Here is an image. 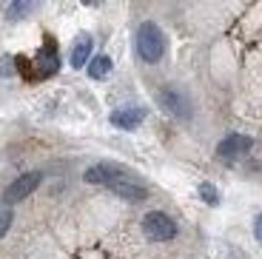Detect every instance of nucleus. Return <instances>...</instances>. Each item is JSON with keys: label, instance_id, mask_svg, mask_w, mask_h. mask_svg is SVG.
Here are the masks:
<instances>
[{"label": "nucleus", "instance_id": "nucleus-6", "mask_svg": "<svg viewBox=\"0 0 262 259\" xmlns=\"http://www.w3.org/2000/svg\"><path fill=\"white\" fill-rule=\"evenodd\" d=\"M160 105H163L168 114H174V117H191V103L180 94V91H174V89H163L160 91Z\"/></svg>", "mask_w": 262, "mask_h": 259}, {"label": "nucleus", "instance_id": "nucleus-12", "mask_svg": "<svg viewBox=\"0 0 262 259\" xmlns=\"http://www.w3.org/2000/svg\"><path fill=\"white\" fill-rule=\"evenodd\" d=\"M12 220H14V214H12V205H0V240L9 233V228H12Z\"/></svg>", "mask_w": 262, "mask_h": 259}, {"label": "nucleus", "instance_id": "nucleus-11", "mask_svg": "<svg viewBox=\"0 0 262 259\" xmlns=\"http://www.w3.org/2000/svg\"><path fill=\"white\" fill-rule=\"evenodd\" d=\"M108 72H112V60L105 57V54H100V57H94L92 63H89V74H92L94 80H105Z\"/></svg>", "mask_w": 262, "mask_h": 259}, {"label": "nucleus", "instance_id": "nucleus-10", "mask_svg": "<svg viewBox=\"0 0 262 259\" xmlns=\"http://www.w3.org/2000/svg\"><path fill=\"white\" fill-rule=\"evenodd\" d=\"M57 66H60V60H57V52H54V49H46V52L37 57L40 77H49V74H54V72H57Z\"/></svg>", "mask_w": 262, "mask_h": 259}, {"label": "nucleus", "instance_id": "nucleus-7", "mask_svg": "<svg viewBox=\"0 0 262 259\" xmlns=\"http://www.w3.org/2000/svg\"><path fill=\"white\" fill-rule=\"evenodd\" d=\"M143 120H145L143 109H120L112 114V125H117V128H137Z\"/></svg>", "mask_w": 262, "mask_h": 259}, {"label": "nucleus", "instance_id": "nucleus-4", "mask_svg": "<svg viewBox=\"0 0 262 259\" xmlns=\"http://www.w3.org/2000/svg\"><path fill=\"white\" fill-rule=\"evenodd\" d=\"M40 180H43V174H40V171H32V174L17 177V180H14L12 185L3 191V205H14V202L26 200V197L34 191V188L40 185Z\"/></svg>", "mask_w": 262, "mask_h": 259}, {"label": "nucleus", "instance_id": "nucleus-15", "mask_svg": "<svg viewBox=\"0 0 262 259\" xmlns=\"http://www.w3.org/2000/svg\"><path fill=\"white\" fill-rule=\"evenodd\" d=\"M254 233H256V240L262 242V214L256 217V222H254Z\"/></svg>", "mask_w": 262, "mask_h": 259}, {"label": "nucleus", "instance_id": "nucleus-13", "mask_svg": "<svg viewBox=\"0 0 262 259\" xmlns=\"http://www.w3.org/2000/svg\"><path fill=\"white\" fill-rule=\"evenodd\" d=\"M200 197H203V200L208 202V205H216V202H220V194H216V188H214V185H208V182H203V185H200Z\"/></svg>", "mask_w": 262, "mask_h": 259}, {"label": "nucleus", "instance_id": "nucleus-8", "mask_svg": "<svg viewBox=\"0 0 262 259\" xmlns=\"http://www.w3.org/2000/svg\"><path fill=\"white\" fill-rule=\"evenodd\" d=\"M112 191L114 194H120V197H125V200H145V191L140 182H134V180H123V182H117V185H112Z\"/></svg>", "mask_w": 262, "mask_h": 259}, {"label": "nucleus", "instance_id": "nucleus-1", "mask_svg": "<svg viewBox=\"0 0 262 259\" xmlns=\"http://www.w3.org/2000/svg\"><path fill=\"white\" fill-rule=\"evenodd\" d=\"M137 52L145 63H157L165 54V34L160 32L157 23H143L137 32Z\"/></svg>", "mask_w": 262, "mask_h": 259}, {"label": "nucleus", "instance_id": "nucleus-5", "mask_svg": "<svg viewBox=\"0 0 262 259\" xmlns=\"http://www.w3.org/2000/svg\"><path fill=\"white\" fill-rule=\"evenodd\" d=\"M251 145H254L251 137L231 134V137H225L223 143L216 145V154H220V160H239V157H245L251 151Z\"/></svg>", "mask_w": 262, "mask_h": 259}, {"label": "nucleus", "instance_id": "nucleus-14", "mask_svg": "<svg viewBox=\"0 0 262 259\" xmlns=\"http://www.w3.org/2000/svg\"><path fill=\"white\" fill-rule=\"evenodd\" d=\"M26 12H32V3H17V6L9 9V17H20V14H26Z\"/></svg>", "mask_w": 262, "mask_h": 259}, {"label": "nucleus", "instance_id": "nucleus-3", "mask_svg": "<svg viewBox=\"0 0 262 259\" xmlns=\"http://www.w3.org/2000/svg\"><path fill=\"white\" fill-rule=\"evenodd\" d=\"M85 182H92V185H117V182L128 180V174H125V168H120V165H112V162H100V165H94V168H89L83 174Z\"/></svg>", "mask_w": 262, "mask_h": 259}, {"label": "nucleus", "instance_id": "nucleus-2", "mask_svg": "<svg viewBox=\"0 0 262 259\" xmlns=\"http://www.w3.org/2000/svg\"><path fill=\"white\" fill-rule=\"evenodd\" d=\"M143 231L145 236H148L151 242H168L177 236V225H174V220H171L168 214H163V211H151V214L143 217Z\"/></svg>", "mask_w": 262, "mask_h": 259}, {"label": "nucleus", "instance_id": "nucleus-9", "mask_svg": "<svg viewBox=\"0 0 262 259\" xmlns=\"http://www.w3.org/2000/svg\"><path fill=\"white\" fill-rule=\"evenodd\" d=\"M89 54H92V37H89V34H80V37L74 40L72 66H74V69H80V66H85V60H89Z\"/></svg>", "mask_w": 262, "mask_h": 259}]
</instances>
